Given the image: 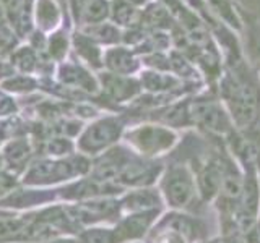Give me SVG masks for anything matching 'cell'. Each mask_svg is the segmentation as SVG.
Here are the masks:
<instances>
[{
	"label": "cell",
	"instance_id": "cell-1",
	"mask_svg": "<svg viewBox=\"0 0 260 243\" xmlns=\"http://www.w3.org/2000/svg\"><path fill=\"white\" fill-rule=\"evenodd\" d=\"M219 96L234 128L254 130L260 122V85L241 60H233L219 79Z\"/></svg>",
	"mask_w": 260,
	"mask_h": 243
},
{
	"label": "cell",
	"instance_id": "cell-2",
	"mask_svg": "<svg viewBox=\"0 0 260 243\" xmlns=\"http://www.w3.org/2000/svg\"><path fill=\"white\" fill-rule=\"evenodd\" d=\"M161 196L174 211H184L199 196L195 174L190 166L179 162L171 164L161 174Z\"/></svg>",
	"mask_w": 260,
	"mask_h": 243
},
{
	"label": "cell",
	"instance_id": "cell-3",
	"mask_svg": "<svg viewBox=\"0 0 260 243\" xmlns=\"http://www.w3.org/2000/svg\"><path fill=\"white\" fill-rule=\"evenodd\" d=\"M189 115L192 125L210 135L228 136L234 130L231 115L226 110L223 101L213 96L200 94L189 101Z\"/></svg>",
	"mask_w": 260,
	"mask_h": 243
},
{
	"label": "cell",
	"instance_id": "cell-4",
	"mask_svg": "<svg viewBox=\"0 0 260 243\" xmlns=\"http://www.w3.org/2000/svg\"><path fill=\"white\" fill-rule=\"evenodd\" d=\"M128 141L142 157L153 159L173 149L177 144V135L166 125L151 124L132 130L128 133Z\"/></svg>",
	"mask_w": 260,
	"mask_h": 243
},
{
	"label": "cell",
	"instance_id": "cell-5",
	"mask_svg": "<svg viewBox=\"0 0 260 243\" xmlns=\"http://www.w3.org/2000/svg\"><path fill=\"white\" fill-rule=\"evenodd\" d=\"M162 170L165 169H162L158 162L146 159V157L142 159V157L132 156L125 162V166L122 167L117 180L122 185L134 186V188H145V186H150L158 180L162 174Z\"/></svg>",
	"mask_w": 260,
	"mask_h": 243
},
{
	"label": "cell",
	"instance_id": "cell-6",
	"mask_svg": "<svg viewBox=\"0 0 260 243\" xmlns=\"http://www.w3.org/2000/svg\"><path fill=\"white\" fill-rule=\"evenodd\" d=\"M122 128H124V125L117 118L111 117V118L100 120L98 124L89 127L88 132L83 135L81 148L89 152H98L101 149H106L108 146L119 140Z\"/></svg>",
	"mask_w": 260,
	"mask_h": 243
},
{
	"label": "cell",
	"instance_id": "cell-7",
	"mask_svg": "<svg viewBox=\"0 0 260 243\" xmlns=\"http://www.w3.org/2000/svg\"><path fill=\"white\" fill-rule=\"evenodd\" d=\"M158 216H159V209L145 211V213H132L124 221H120L119 225L112 230L114 241L120 243L125 240H137L143 237L146 230L156 222Z\"/></svg>",
	"mask_w": 260,
	"mask_h": 243
},
{
	"label": "cell",
	"instance_id": "cell-8",
	"mask_svg": "<svg viewBox=\"0 0 260 243\" xmlns=\"http://www.w3.org/2000/svg\"><path fill=\"white\" fill-rule=\"evenodd\" d=\"M159 222L173 227L179 233H182L189 243H199L207 237L205 222L199 217L184 213V211H173L171 214L162 217Z\"/></svg>",
	"mask_w": 260,
	"mask_h": 243
},
{
	"label": "cell",
	"instance_id": "cell-9",
	"mask_svg": "<svg viewBox=\"0 0 260 243\" xmlns=\"http://www.w3.org/2000/svg\"><path fill=\"white\" fill-rule=\"evenodd\" d=\"M162 205V196L158 190H153L150 186L145 188H135L125 194L122 199V208L132 213H145V211L159 209Z\"/></svg>",
	"mask_w": 260,
	"mask_h": 243
},
{
	"label": "cell",
	"instance_id": "cell-10",
	"mask_svg": "<svg viewBox=\"0 0 260 243\" xmlns=\"http://www.w3.org/2000/svg\"><path fill=\"white\" fill-rule=\"evenodd\" d=\"M103 85L106 93H108L114 101L124 102L132 99L134 96L140 91V83L137 79L125 76V75H116V73H109V75L103 76Z\"/></svg>",
	"mask_w": 260,
	"mask_h": 243
},
{
	"label": "cell",
	"instance_id": "cell-11",
	"mask_svg": "<svg viewBox=\"0 0 260 243\" xmlns=\"http://www.w3.org/2000/svg\"><path fill=\"white\" fill-rule=\"evenodd\" d=\"M145 89H148L150 93L168 96L169 93H174L177 89H182L184 81L177 78L176 75H168L165 71H145L142 75V83Z\"/></svg>",
	"mask_w": 260,
	"mask_h": 243
},
{
	"label": "cell",
	"instance_id": "cell-12",
	"mask_svg": "<svg viewBox=\"0 0 260 243\" xmlns=\"http://www.w3.org/2000/svg\"><path fill=\"white\" fill-rule=\"evenodd\" d=\"M106 65L116 73V75H130L138 68V62L134 54L124 47L112 49L106 55Z\"/></svg>",
	"mask_w": 260,
	"mask_h": 243
},
{
	"label": "cell",
	"instance_id": "cell-13",
	"mask_svg": "<svg viewBox=\"0 0 260 243\" xmlns=\"http://www.w3.org/2000/svg\"><path fill=\"white\" fill-rule=\"evenodd\" d=\"M77 12L88 23H100L109 13L104 0H77Z\"/></svg>",
	"mask_w": 260,
	"mask_h": 243
},
{
	"label": "cell",
	"instance_id": "cell-14",
	"mask_svg": "<svg viewBox=\"0 0 260 243\" xmlns=\"http://www.w3.org/2000/svg\"><path fill=\"white\" fill-rule=\"evenodd\" d=\"M142 23L150 28H168L171 24V15L165 7L161 5H150L142 15Z\"/></svg>",
	"mask_w": 260,
	"mask_h": 243
},
{
	"label": "cell",
	"instance_id": "cell-15",
	"mask_svg": "<svg viewBox=\"0 0 260 243\" xmlns=\"http://www.w3.org/2000/svg\"><path fill=\"white\" fill-rule=\"evenodd\" d=\"M112 18L119 24L130 26V24H134L137 21L138 15L132 4H128L127 0H116V4L112 7Z\"/></svg>",
	"mask_w": 260,
	"mask_h": 243
},
{
	"label": "cell",
	"instance_id": "cell-16",
	"mask_svg": "<svg viewBox=\"0 0 260 243\" xmlns=\"http://www.w3.org/2000/svg\"><path fill=\"white\" fill-rule=\"evenodd\" d=\"M154 243H189L182 233L166 224L159 222L154 229Z\"/></svg>",
	"mask_w": 260,
	"mask_h": 243
},
{
	"label": "cell",
	"instance_id": "cell-17",
	"mask_svg": "<svg viewBox=\"0 0 260 243\" xmlns=\"http://www.w3.org/2000/svg\"><path fill=\"white\" fill-rule=\"evenodd\" d=\"M89 36L100 39L103 43H116V40H119V31L111 24L100 23L89 29Z\"/></svg>",
	"mask_w": 260,
	"mask_h": 243
},
{
	"label": "cell",
	"instance_id": "cell-18",
	"mask_svg": "<svg viewBox=\"0 0 260 243\" xmlns=\"http://www.w3.org/2000/svg\"><path fill=\"white\" fill-rule=\"evenodd\" d=\"M18 60H21V67H23V68H29V63L32 62V57H31L29 52L23 51V52L18 55Z\"/></svg>",
	"mask_w": 260,
	"mask_h": 243
},
{
	"label": "cell",
	"instance_id": "cell-19",
	"mask_svg": "<svg viewBox=\"0 0 260 243\" xmlns=\"http://www.w3.org/2000/svg\"><path fill=\"white\" fill-rule=\"evenodd\" d=\"M199 243H221V240H219V237H216V238H208V240H202V241H199Z\"/></svg>",
	"mask_w": 260,
	"mask_h": 243
},
{
	"label": "cell",
	"instance_id": "cell-20",
	"mask_svg": "<svg viewBox=\"0 0 260 243\" xmlns=\"http://www.w3.org/2000/svg\"><path fill=\"white\" fill-rule=\"evenodd\" d=\"M128 4H132V5H142V4H145L146 0H127Z\"/></svg>",
	"mask_w": 260,
	"mask_h": 243
}]
</instances>
